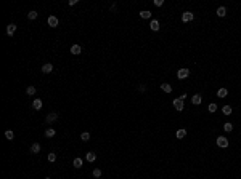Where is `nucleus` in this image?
<instances>
[{
    "instance_id": "a211bd4d",
    "label": "nucleus",
    "mask_w": 241,
    "mask_h": 179,
    "mask_svg": "<svg viewBox=\"0 0 241 179\" xmlns=\"http://www.w3.org/2000/svg\"><path fill=\"white\" fill-rule=\"evenodd\" d=\"M215 13H217V16H219V18H224L225 15H227V8H225V7H219Z\"/></svg>"
},
{
    "instance_id": "2f4dec72",
    "label": "nucleus",
    "mask_w": 241,
    "mask_h": 179,
    "mask_svg": "<svg viewBox=\"0 0 241 179\" xmlns=\"http://www.w3.org/2000/svg\"><path fill=\"white\" fill-rule=\"evenodd\" d=\"M154 5H156V7H162V5H164V0H154Z\"/></svg>"
},
{
    "instance_id": "20e7f679",
    "label": "nucleus",
    "mask_w": 241,
    "mask_h": 179,
    "mask_svg": "<svg viewBox=\"0 0 241 179\" xmlns=\"http://www.w3.org/2000/svg\"><path fill=\"white\" fill-rule=\"evenodd\" d=\"M193 19H195V13H191V11L182 13V21H183V23H191Z\"/></svg>"
},
{
    "instance_id": "473e14b6",
    "label": "nucleus",
    "mask_w": 241,
    "mask_h": 179,
    "mask_svg": "<svg viewBox=\"0 0 241 179\" xmlns=\"http://www.w3.org/2000/svg\"><path fill=\"white\" fill-rule=\"evenodd\" d=\"M180 99H182V101H185V99H187V93H182V94H180Z\"/></svg>"
},
{
    "instance_id": "b1692460",
    "label": "nucleus",
    "mask_w": 241,
    "mask_h": 179,
    "mask_svg": "<svg viewBox=\"0 0 241 179\" xmlns=\"http://www.w3.org/2000/svg\"><path fill=\"white\" fill-rule=\"evenodd\" d=\"M224 131H227V133H232V131H233V125H232L230 122L224 123Z\"/></svg>"
},
{
    "instance_id": "72a5a7b5",
    "label": "nucleus",
    "mask_w": 241,
    "mask_h": 179,
    "mask_svg": "<svg viewBox=\"0 0 241 179\" xmlns=\"http://www.w3.org/2000/svg\"><path fill=\"white\" fill-rule=\"evenodd\" d=\"M76 3H77V0H69V5H71V7H74Z\"/></svg>"
},
{
    "instance_id": "6ab92c4d",
    "label": "nucleus",
    "mask_w": 241,
    "mask_h": 179,
    "mask_svg": "<svg viewBox=\"0 0 241 179\" xmlns=\"http://www.w3.org/2000/svg\"><path fill=\"white\" fill-rule=\"evenodd\" d=\"M81 51H82L81 45H73V46H71V53L73 54H81Z\"/></svg>"
},
{
    "instance_id": "0eeeda50",
    "label": "nucleus",
    "mask_w": 241,
    "mask_h": 179,
    "mask_svg": "<svg viewBox=\"0 0 241 179\" xmlns=\"http://www.w3.org/2000/svg\"><path fill=\"white\" fill-rule=\"evenodd\" d=\"M159 27H161L159 21H158V19H151V23H150V29H151L153 32H158V30H159Z\"/></svg>"
},
{
    "instance_id": "aec40b11",
    "label": "nucleus",
    "mask_w": 241,
    "mask_h": 179,
    "mask_svg": "<svg viewBox=\"0 0 241 179\" xmlns=\"http://www.w3.org/2000/svg\"><path fill=\"white\" fill-rule=\"evenodd\" d=\"M217 109H219V107H217V102H211V104L207 106V110L211 112V114H215Z\"/></svg>"
},
{
    "instance_id": "7c9ffc66",
    "label": "nucleus",
    "mask_w": 241,
    "mask_h": 179,
    "mask_svg": "<svg viewBox=\"0 0 241 179\" xmlns=\"http://www.w3.org/2000/svg\"><path fill=\"white\" fill-rule=\"evenodd\" d=\"M138 91H140V93H145V91H146V86L143 85V83H142V85H138Z\"/></svg>"
},
{
    "instance_id": "6e6552de",
    "label": "nucleus",
    "mask_w": 241,
    "mask_h": 179,
    "mask_svg": "<svg viewBox=\"0 0 241 179\" xmlns=\"http://www.w3.org/2000/svg\"><path fill=\"white\" fill-rule=\"evenodd\" d=\"M191 102L193 104H195V106H199L201 102H203V96H201V94H193V98H191Z\"/></svg>"
},
{
    "instance_id": "f3484780",
    "label": "nucleus",
    "mask_w": 241,
    "mask_h": 179,
    "mask_svg": "<svg viewBox=\"0 0 241 179\" xmlns=\"http://www.w3.org/2000/svg\"><path fill=\"white\" fill-rule=\"evenodd\" d=\"M39 152H40V144L34 143L32 146H31V154H39Z\"/></svg>"
},
{
    "instance_id": "ddd939ff",
    "label": "nucleus",
    "mask_w": 241,
    "mask_h": 179,
    "mask_svg": "<svg viewBox=\"0 0 241 179\" xmlns=\"http://www.w3.org/2000/svg\"><path fill=\"white\" fill-rule=\"evenodd\" d=\"M138 15H140L142 19H150V18H151V11H150V10H142Z\"/></svg>"
},
{
    "instance_id": "412c9836",
    "label": "nucleus",
    "mask_w": 241,
    "mask_h": 179,
    "mask_svg": "<svg viewBox=\"0 0 241 179\" xmlns=\"http://www.w3.org/2000/svg\"><path fill=\"white\" fill-rule=\"evenodd\" d=\"M55 134H56V131H55L53 128H47V130H45V136H47V138H53Z\"/></svg>"
},
{
    "instance_id": "c85d7f7f",
    "label": "nucleus",
    "mask_w": 241,
    "mask_h": 179,
    "mask_svg": "<svg viewBox=\"0 0 241 179\" xmlns=\"http://www.w3.org/2000/svg\"><path fill=\"white\" fill-rule=\"evenodd\" d=\"M92 174H93V178H100V176H101L103 173H101V170H100V168H95Z\"/></svg>"
},
{
    "instance_id": "39448f33",
    "label": "nucleus",
    "mask_w": 241,
    "mask_h": 179,
    "mask_svg": "<svg viewBox=\"0 0 241 179\" xmlns=\"http://www.w3.org/2000/svg\"><path fill=\"white\" fill-rule=\"evenodd\" d=\"M56 120H58V114H56V112H52V114H48L47 117H45V122L48 123V125H50V123H53V122H56Z\"/></svg>"
},
{
    "instance_id": "7ed1b4c3",
    "label": "nucleus",
    "mask_w": 241,
    "mask_h": 179,
    "mask_svg": "<svg viewBox=\"0 0 241 179\" xmlns=\"http://www.w3.org/2000/svg\"><path fill=\"white\" fill-rule=\"evenodd\" d=\"M172 106H174V109H175V110H179V112H182V110H183L185 109V104H183V101H182V99H174V101H172Z\"/></svg>"
},
{
    "instance_id": "5701e85b",
    "label": "nucleus",
    "mask_w": 241,
    "mask_h": 179,
    "mask_svg": "<svg viewBox=\"0 0 241 179\" xmlns=\"http://www.w3.org/2000/svg\"><path fill=\"white\" fill-rule=\"evenodd\" d=\"M5 138L8 139V141H13V139H15V133H13L11 130H7L5 131Z\"/></svg>"
},
{
    "instance_id": "2eb2a0df",
    "label": "nucleus",
    "mask_w": 241,
    "mask_h": 179,
    "mask_svg": "<svg viewBox=\"0 0 241 179\" xmlns=\"http://www.w3.org/2000/svg\"><path fill=\"white\" fill-rule=\"evenodd\" d=\"M161 90H162L166 94H169V93H172V86L169 85V83H161V86H159Z\"/></svg>"
},
{
    "instance_id": "f704fd0d",
    "label": "nucleus",
    "mask_w": 241,
    "mask_h": 179,
    "mask_svg": "<svg viewBox=\"0 0 241 179\" xmlns=\"http://www.w3.org/2000/svg\"><path fill=\"white\" fill-rule=\"evenodd\" d=\"M45 179H52V178H45Z\"/></svg>"
},
{
    "instance_id": "1a4fd4ad",
    "label": "nucleus",
    "mask_w": 241,
    "mask_h": 179,
    "mask_svg": "<svg viewBox=\"0 0 241 179\" xmlns=\"http://www.w3.org/2000/svg\"><path fill=\"white\" fill-rule=\"evenodd\" d=\"M15 32H16V24H13V23H10V24L7 26V35H10V37H11Z\"/></svg>"
},
{
    "instance_id": "4468645a",
    "label": "nucleus",
    "mask_w": 241,
    "mask_h": 179,
    "mask_svg": "<svg viewBox=\"0 0 241 179\" xmlns=\"http://www.w3.org/2000/svg\"><path fill=\"white\" fill-rule=\"evenodd\" d=\"M52 70H53V64L47 62V64H44V66H42V72H44V74H50Z\"/></svg>"
},
{
    "instance_id": "9b49d317",
    "label": "nucleus",
    "mask_w": 241,
    "mask_h": 179,
    "mask_svg": "<svg viewBox=\"0 0 241 179\" xmlns=\"http://www.w3.org/2000/svg\"><path fill=\"white\" fill-rule=\"evenodd\" d=\"M42 104H44V102H42V99L36 98V99L32 101V109H36V110H40V109H42Z\"/></svg>"
},
{
    "instance_id": "9d476101",
    "label": "nucleus",
    "mask_w": 241,
    "mask_h": 179,
    "mask_svg": "<svg viewBox=\"0 0 241 179\" xmlns=\"http://www.w3.org/2000/svg\"><path fill=\"white\" fill-rule=\"evenodd\" d=\"M47 23H48L50 27H56V26H58V18L56 16H48Z\"/></svg>"
},
{
    "instance_id": "bb28decb",
    "label": "nucleus",
    "mask_w": 241,
    "mask_h": 179,
    "mask_svg": "<svg viewBox=\"0 0 241 179\" xmlns=\"http://www.w3.org/2000/svg\"><path fill=\"white\" fill-rule=\"evenodd\" d=\"M37 16H39V13H37L36 10H31V11L28 13V18H29V19H36Z\"/></svg>"
},
{
    "instance_id": "423d86ee",
    "label": "nucleus",
    "mask_w": 241,
    "mask_h": 179,
    "mask_svg": "<svg viewBox=\"0 0 241 179\" xmlns=\"http://www.w3.org/2000/svg\"><path fill=\"white\" fill-rule=\"evenodd\" d=\"M227 96H228V90H227V88H224V86H222V88L217 90V98L224 99V98H227Z\"/></svg>"
},
{
    "instance_id": "f8f14e48",
    "label": "nucleus",
    "mask_w": 241,
    "mask_h": 179,
    "mask_svg": "<svg viewBox=\"0 0 241 179\" xmlns=\"http://www.w3.org/2000/svg\"><path fill=\"white\" fill-rule=\"evenodd\" d=\"M185 136H187V130H185V128H180V130L175 131V138L177 139H183Z\"/></svg>"
},
{
    "instance_id": "f257e3e1",
    "label": "nucleus",
    "mask_w": 241,
    "mask_h": 179,
    "mask_svg": "<svg viewBox=\"0 0 241 179\" xmlns=\"http://www.w3.org/2000/svg\"><path fill=\"white\" fill-rule=\"evenodd\" d=\"M190 77V69H187V67H182V69L177 70V78L179 80H185V78Z\"/></svg>"
},
{
    "instance_id": "4be33fe9",
    "label": "nucleus",
    "mask_w": 241,
    "mask_h": 179,
    "mask_svg": "<svg viewBox=\"0 0 241 179\" xmlns=\"http://www.w3.org/2000/svg\"><path fill=\"white\" fill-rule=\"evenodd\" d=\"M73 165H74V168H82V165H84V162H82V158H74V162H73Z\"/></svg>"
},
{
    "instance_id": "a878e982",
    "label": "nucleus",
    "mask_w": 241,
    "mask_h": 179,
    "mask_svg": "<svg viewBox=\"0 0 241 179\" xmlns=\"http://www.w3.org/2000/svg\"><path fill=\"white\" fill-rule=\"evenodd\" d=\"M36 91H37V90H36V86H32V85L26 88V93H28L29 96H32V94H36Z\"/></svg>"
},
{
    "instance_id": "cd10ccee",
    "label": "nucleus",
    "mask_w": 241,
    "mask_h": 179,
    "mask_svg": "<svg viewBox=\"0 0 241 179\" xmlns=\"http://www.w3.org/2000/svg\"><path fill=\"white\" fill-rule=\"evenodd\" d=\"M48 162H50V163L56 162V154H53V152H50V154H48Z\"/></svg>"
},
{
    "instance_id": "393cba45",
    "label": "nucleus",
    "mask_w": 241,
    "mask_h": 179,
    "mask_svg": "<svg viewBox=\"0 0 241 179\" xmlns=\"http://www.w3.org/2000/svg\"><path fill=\"white\" fill-rule=\"evenodd\" d=\"M222 112H224V115H230L233 112V109L230 106H224V107H222Z\"/></svg>"
},
{
    "instance_id": "c756f323",
    "label": "nucleus",
    "mask_w": 241,
    "mask_h": 179,
    "mask_svg": "<svg viewBox=\"0 0 241 179\" xmlns=\"http://www.w3.org/2000/svg\"><path fill=\"white\" fill-rule=\"evenodd\" d=\"M81 139H82V141H89V139H90V133H89V131L82 133V134H81Z\"/></svg>"
},
{
    "instance_id": "f03ea898",
    "label": "nucleus",
    "mask_w": 241,
    "mask_h": 179,
    "mask_svg": "<svg viewBox=\"0 0 241 179\" xmlns=\"http://www.w3.org/2000/svg\"><path fill=\"white\" fill-rule=\"evenodd\" d=\"M215 144L220 147V149H227V147H228V139L225 138V136H219V138L215 139Z\"/></svg>"
},
{
    "instance_id": "dca6fc26",
    "label": "nucleus",
    "mask_w": 241,
    "mask_h": 179,
    "mask_svg": "<svg viewBox=\"0 0 241 179\" xmlns=\"http://www.w3.org/2000/svg\"><path fill=\"white\" fill-rule=\"evenodd\" d=\"M85 158H87V162H90V163H93L95 160H97V154H93V152H87V155H85Z\"/></svg>"
}]
</instances>
